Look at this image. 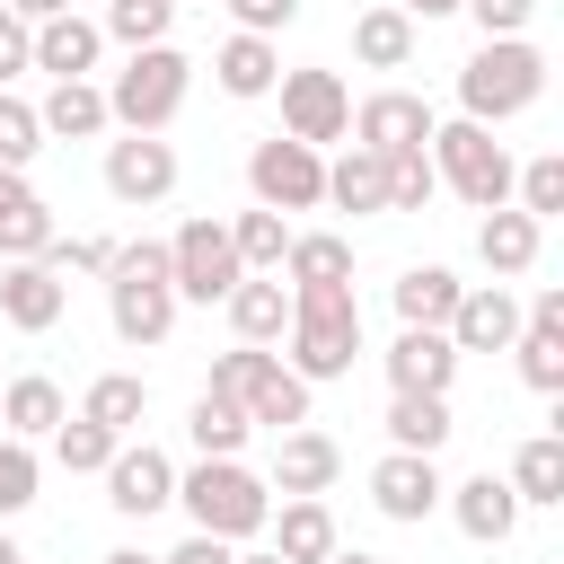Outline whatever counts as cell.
Listing matches in <instances>:
<instances>
[{"label": "cell", "mask_w": 564, "mask_h": 564, "mask_svg": "<svg viewBox=\"0 0 564 564\" xmlns=\"http://www.w3.org/2000/svg\"><path fill=\"white\" fill-rule=\"evenodd\" d=\"M546 97V53L529 35H485L467 62H458V106L467 123H511Z\"/></svg>", "instance_id": "obj_1"}, {"label": "cell", "mask_w": 564, "mask_h": 564, "mask_svg": "<svg viewBox=\"0 0 564 564\" xmlns=\"http://www.w3.org/2000/svg\"><path fill=\"white\" fill-rule=\"evenodd\" d=\"M176 282H167V238H132V247H115V264H106V317H115V335L123 344H167V326H176Z\"/></svg>", "instance_id": "obj_2"}, {"label": "cell", "mask_w": 564, "mask_h": 564, "mask_svg": "<svg viewBox=\"0 0 564 564\" xmlns=\"http://www.w3.org/2000/svg\"><path fill=\"white\" fill-rule=\"evenodd\" d=\"M176 502H185L194 529H212V538H229V546L264 538V520H273V485H264L256 467H238V458H203L194 476H176Z\"/></svg>", "instance_id": "obj_3"}, {"label": "cell", "mask_w": 564, "mask_h": 564, "mask_svg": "<svg viewBox=\"0 0 564 564\" xmlns=\"http://www.w3.org/2000/svg\"><path fill=\"white\" fill-rule=\"evenodd\" d=\"M291 370L317 388V379H344L361 361V300L352 291H291Z\"/></svg>", "instance_id": "obj_4"}, {"label": "cell", "mask_w": 564, "mask_h": 564, "mask_svg": "<svg viewBox=\"0 0 564 564\" xmlns=\"http://www.w3.org/2000/svg\"><path fill=\"white\" fill-rule=\"evenodd\" d=\"M185 88H194V62L176 44H132L123 70H115V88H106V115L123 132H167L176 106H185Z\"/></svg>", "instance_id": "obj_5"}, {"label": "cell", "mask_w": 564, "mask_h": 564, "mask_svg": "<svg viewBox=\"0 0 564 564\" xmlns=\"http://www.w3.org/2000/svg\"><path fill=\"white\" fill-rule=\"evenodd\" d=\"M212 388H220V397H238V405H247V423H273V432L308 423V379H300L282 352H264V344H229V352L212 361Z\"/></svg>", "instance_id": "obj_6"}, {"label": "cell", "mask_w": 564, "mask_h": 564, "mask_svg": "<svg viewBox=\"0 0 564 564\" xmlns=\"http://www.w3.org/2000/svg\"><path fill=\"white\" fill-rule=\"evenodd\" d=\"M432 176L458 194V203H476V212H494V203H511V150L494 141V123H432Z\"/></svg>", "instance_id": "obj_7"}, {"label": "cell", "mask_w": 564, "mask_h": 564, "mask_svg": "<svg viewBox=\"0 0 564 564\" xmlns=\"http://www.w3.org/2000/svg\"><path fill=\"white\" fill-rule=\"evenodd\" d=\"M247 264H238V247H229V220H212V212H194L176 238H167V282H176V300H229V282H238Z\"/></svg>", "instance_id": "obj_8"}, {"label": "cell", "mask_w": 564, "mask_h": 564, "mask_svg": "<svg viewBox=\"0 0 564 564\" xmlns=\"http://www.w3.org/2000/svg\"><path fill=\"white\" fill-rule=\"evenodd\" d=\"M247 185H256L264 212H317V203H326V159H317L308 141L273 132V141L247 150Z\"/></svg>", "instance_id": "obj_9"}, {"label": "cell", "mask_w": 564, "mask_h": 564, "mask_svg": "<svg viewBox=\"0 0 564 564\" xmlns=\"http://www.w3.org/2000/svg\"><path fill=\"white\" fill-rule=\"evenodd\" d=\"M273 88H282V132H291V141H308V150L344 141L352 97H344V79H335V70H282Z\"/></svg>", "instance_id": "obj_10"}, {"label": "cell", "mask_w": 564, "mask_h": 564, "mask_svg": "<svg viewBox=\"0 0 564 564\" xmlns=\"http://www.w3.org/2000/svg\"><path fill=\"white\" fill-rule=\"evenodd\" d=\"M97 476H106V502H115L123 520H150V511L176 502V467H167V449H150V441H115V458H106Z\"/></svg>", "instance_id": "obj_11"}, {"label": "cell", "mask_w": 564, "mask_h": 564, "mask_svg": "<svg viewBox=\"0 0 564 564\" xmlns=\"http://www.w3.org/2000/svg\"><path fill=\"white\" fill-rule=\"evenodd\" d=\"M106 194L115 203H167L176 194V150L159 141V132H123V141H106Z\"/></svg>", "instance_id": "obj_12"}, {"label": "cell", "mask_w": 564, "mask_h": 564, "mask_svg": "<svg viewBox=\"0 0 564 564\" xmlns=\"http://www.w3.org/2000/svg\"><path fill=\"white\" fill-rule=\"evenodd\" d=\"M361 150H414V141H432V106L414 97V88H370L361 106H352V123H344Z\"/></svg>", "instance_id": "obj_13"}, {"label": "cell", "mask_w": 564, "mask_h": 564, "mask_svg": "<svg viewBox=\"0 0 564 564\" xmlns=\"http://www.w3.org/2000/svg\"><path fill=\"white\" fill-rule=\"evenodd\" d=\"M449 379H458V344H449L441 326H397V344H388V388H397V397H449Z\"/></svg>", "instance_id": "obj_14"}, {"label": "cell", "mask_w": 564, "mask_h": 564, "mask_svg": "<svg viewBox=\"0 0 564 564\" xmlns=\"http://www.w3.org/2000/svg\"><path fill=\"white\" fill-rule=\"evenodd\" d=\"M370 502H379L388 520H405V529H414V520H432V511H441V467H432L423 449H388V458L370 467Z\"/></svg>", "instance_id": "obj_15"}, {"label": "cell", "mask_w": 564, "mask_h": 564, "mask_svg": "<svg viewBox=\"0 0 564 564\" xmlns=\"http://www.w3.org/2000/svg\"><path fill=\"white\" fill-rule=\"evenodd\" d=\"M62 308H70V291H62V273H53L44 256H18V264H0V317H9L18 335H44V326H62Z\"/></svg>", "instance_id": "obj_16"}, {"label": "cell", "mask_w": 564, "mask_h": 564, "mask_svg": "<svg viewBox=\"0 0 564 564\" xmlns=\"http://www.w3.org/2000/svg\"><path fill=\"white\" fill-rule=\"evenodd\" d=\"M458 352H502L511 335H520V300H511V282H476V291H458V308H449V326H441Z\"/></svg>", "instance_id": "obj_17"}, {"label": "cell", "mask_w": 564, "mask_h": 564, "mask_svg": "<svg viewBox=\"0 0 564 564\" xmlns=\"http://www.w3.org/2000/svg\"><path fill=\"white\" fill-rule=\"evenodd\" d=\"M335 476H344V449H335L326 432H308V423L273 432V467H264V485H273V494H326Z\"/></svg>", "instance_id": "obj_18"}, {"label": "cell", "mask_w": 564, "mask_h": 564, "mask_svg": "<svg viewBox=\"0 0 564 564\" xmlns=\"http://www.w3.org/2000/svg\"><path fill=\"white\" fill-rule=\"evenodd\" d=\"M441 502H449V520H458L476 546H502V538L520 529V511H529L494 467H485V476H467V485H441Z\"/></svg>", "instance_id": "obj_19"}, {"label": "cell", "mask_w": 564, "mask_h": 564, "mask_svg": "<svg viewBox=\"0 0 564 564\" xmlns=\"http://www.w3.org/2000/svg\"><path fill=\"white\" fill-rule=\"evenodd\" d=\"M538 238H546V220H529L520 203H494V212L476 220V256H485L494 282H520V273L538 264Z\"/></svg>", "instance_id": "obj_20"}, {"label": "cell", "mask_w": 564, "mask_h": 564, "mask_svg": "<svg viewBox=\"0 0 564 564\" xmlns=\"http://www.w3.org/2000/svg\"><path fill=\"white\" fill-rule=\"evenodd\" d=\"M220 308H229L238 344H282V326H291V282H282V273H238Z\"/></svg>", "instance_id": "obj_21"}, {"label": "cell", "mask_w": 564, "mask_h": 564, "mask_svg": "<svg viewBox=\"0 0 564 564\" xmlns=\"http://www.w3.org/2000/svg\"><path fill=\"white\" fill-rule=\"evenodd\" d=\"M44 247H53V212H44V194L26 185V167H0V264L44 256Z\"/></svg>", "instance_id": "obj_22"}, {"label": "cell", "mask_w": 564, "mask_h": 564, "mask_svg": "<svg viewBox=\"0 0 564 564\" xmlns=\"http://www.w3.org/2000/svg\"><path fill=\"white\" fill-rule=\"evenodd\" d=\"M97 53H106V26L79 18V9H62V18L35 26V70H53V79H88Z\"/></svg>", "instance_id": "obj_23"}, {"label": "cell", "mask_w": 564, "mask_h": 564, "mask_svg": "<svg viewBox=\"0 0 564 564\" xmlns=\"http://www.w3.org/2000/svg\"><path fill=\"white\" fill-rule=\"evenodd\" d=\"M273 529V555L282 564H326L335 555V511H326V494H282V520H264Z\"/></svg>", "instance_id": "obj_24"}, {"label": "cell", "mask_w": 564, "mask_h": 564, "mask_svg": "<svg viewBox=\"0 0 564 564\" xmlns=\"http://www.w3.org/2000/svg\"><path fill=\"white\" fill-rule=\"evenodd\" d=\"M352 62H361V70H405V62H414V18H405L397 0L361 9V18H352Z\"/></svg>", "instance_id": "obj_25"}, {"label": "cell", "mask_w": 564, "mask_h": 564, "mask_svg": "<svg viewBox=\"0 0 564 564\" xmlns=\"http://www.w3.org/2000/svg\"><path fill=\"white\" fill-rule=\"evenodd\" d=\"M212 79L229 88V97H273V79H282V53H273V35H229L220 53H212Z\"/></svg>", "instance_id": "obj_26"}, {"label": "cell", "mask_w": 564, "mask_h": 564, "mask_svg": "<svg viewBox=\"0 0 564 564\" xmlns=\"http://www.w3.org/2000/svg\"><path fill=\"white\" fill-rule=\"evenodd\" d=\"M35 123H44L53 141H97L115 115H106V88H97V79H53V97L35 106Z\"/></svg>", "instance_id": "obj_27"}, {"label": "cell", "mask_w": 564, "mask_h": 564, "mask_svg": "<svg viewBox=\"0 0 564 564\" xmlns=\"http://www.w3.org/2000/svg\"><path fill=\"white\" fill-rule=\"evenodd\" d=\"M282 273H291V291H352V247L335 229H308L282 247Z\"/></svg>", "instance_id": "obj_28"}, {"label": "cell", "mask_w": 564, "mask_h": 564, "mask_svg": "<svg viewBox=\"0 0 564 564\" xmlns=\"http://www.w3.org/2000/svg\"><path fill=\"white\" fill-rule=\"evenodd\" d=\"M70 414V397L44 379V370H26V379H9L0 388V432H18V441H53V423Z\"/></svg>", "instance_id": "obj_29"}, {"label": "cell", "mask_w": 564, "mask_h": 564, "mask_svg": "<svg viewBox=\"0 0 564 564\" xmlns=\"http://www.w3.org/2000/svg\"><path fill=\"white\" fill-rule=\"evenodd\" d=\"M458 273L449 264H405L397 273V326H449V308H458Z\"/></svg>", "instance_id": "obj_30"}, {"label": "cell", "mask_w": 564, "mask_h": 564, "mask_svg": "<svg viewBox=\"0 0 564 564\" xmlns=\"http://www.w3.org/2000/svg\"><path fill=\"white\" fill-rule=\"evenodd\" d=\"M326 203H335V212H352V220H361V212H388V167H379V150H361V141H352V150L326 167Z\"/></svg>", "instance_id": "obj_31"}, {"label": "cell", "mask_w": 564, "mask_h": 564, "mask_svg": "<svg viewBox=\"0 0 564 564\" xmlns=\"http://www.w3.org/2000/svg\"><path fill=\"white\" fill-rule=\"evenodd\" d=\"M185 432H194V449H203V458H238L256 423H247V405H238V397L203 388V397H194V414H185Z\"/></svg>", "instance_id": "obj_32"}, {"label": "cell", "mask_w": 564, "mask_h": 564, "mask_svg": "<svg viewBox=\"0 0 564 564\" xmlns=\"http://www.w3.org/2000/svg\"><path fill=\"white\" fill-rule=\"evenodd\" d=\"M441 441H449V397H388V449L441 458Z\"/></svg>", "instance_id": "obj_33"}, {"label": "cell", "mask_w": 564, "mask_h": 564, "mask_svg": "<svg viewBox=\"0 0 564 564\" xmlns=\"http://www.w3.org/2000/svg\"><path fill=\"white\" fill-rule=\"evenodd\" d=\"M520 502H564V441L555 432H538V441H520L511 449V476H502Z\"/></svg>", "instance_id": "obj_34"}, {"label": "cell", "mask_w": 564, "mask_h": 564, "mask_svg": "<svg viewBox=\"0 0 564 564\" xmlns=\"http://www.w3.org/2000/svg\"><path fill=\"white\" fill-rule=\"evenodd\" d=\"M79 414H88V423H106L115 441H132V423L150 414V388H141L132 370H106V379L88 388V405H79Z\"/></svg>", "instance_id": "obj_35"}, {"label": "cell", "mask_w": 564, "mask_h": 564, "mask_svg": "<svg viewBox=\"0 0 564 564\" xmlns=\"http://www.w3.org/2000/svg\"><path fill=\"white\" fill-rule=\"evenodd\" d=\"M229 247H238V264H247V273H282L291 229H282V212H264V203H256V212H238V220H229Z\"/></svg>", "instance_id": "obj_36"}, {"label": "cell", "mask_w": 564, "mask_h": 564, "mask_svg": "<svg viewBox=\"0 0 564 564\" xmlns=\"http://www.w3.org/2000/svg\"><path fill=\"white\" fill-rule=\"evenodd\" d=\"M123 53L132 44H167V26H176V0H106V18H97Z\"/></svg>", "instance_id": "obj_37"}, {"label": "cell", "mask_w": 564, "mask_h": 564, "mask_svg": "<svg viewBox=\"0 0 564 564\" xmlns=\"http://www.w3.org/2000/svg\"><path fill=\"white\" fill-rule=\"evenodd\" d=\"M379 167H388V212H423V203L441 194V176H432V150H423V141H414V150H388Z\"/></svg>", "instance_id": "obj_38"}, {"label": "cell", "mask_w": 564, "mask_h": 564, "mask_svg": "<svg viewBox=\"0 0 564 564\" xmlns=\"http://www.w3.org/2000/svg\"><path fill=\"white\" fill-rule=\"evenodd\" d=\"M53 458H62L70 476H97V467L115 458V432L88 423V414H62V423H53Z\"/></svg>", "instance_id": "obj_39"}, {"label": "cell", "mask_w": 564, "mask_h": 564, "mask_svg": "<svg viewBox=\"0 0 564 564\" xmlns=\"http://www.w3.org/2000/svg\"><path fill=\"white\" fill-rule=\"evenodd\" d=\"M511 194H520V212H529V220L564 212V150H538L529 167H511Z\"/></svg>", "instance_id": "obj_40"}, {"label": "cell", "mask_w": 564, "mask_h": 564, "mask_svg": "<svg viewBox=\"0 0 564 564\" xmlns=\"http://www.w3.org/2000/svg\"><path fill=\"white\" fill-rule=\"evenodd\" d=\"M35 441H18V432H0V520H18L26 502H35Z\"/></svg>", "instance_id": "obj_41"}, {"label": "cell", "mask_w": 564, "mask_h": 564, "mask_svg": "<svg viewBox=\"0 0 564 564\" xmlns=\"http://www.w3.org/2000/svg\"><path fill=\"white\" fill-rule=\"evenodd\" d=\"M35 150H44V123H35V106L0 88V167H26Z\"/></svg>", "instance_id": "obj_42"}, {"label": "cell", "mask_w": 564, "mask_h": 564, "mask_svg": "<svg viewBox=\"0 0 564 564\" xmlns=\"http://www.w3.org/2000/svg\"><path fill=\"white\" fill-rule=\"evenodd\" d=\"M44 264H53V273H106V264H115V238H53Z\"/></svg>", "instance_id": "obj_43"}, {"label": "cell", "mask_w": 564, "mask_h": 564, "mask_svg": "<svg viewBox=\"0 0 564 564\" xmlns=\"http://www.w3.org/2000/svg\"><path fill=\"white\" fill-rule=\"evenodd\" d=\"M485 35H529V18H538V0H458Z\"/></svg>", "instance_id": "obj_44"}, {"label": "cell", "mask_w": 564, "mask_h": 564, "mask_svg": "<svg viewBox=\"0 0 564 564\" xmlns=\"http://www.w3.org/2000/svg\"><path fill=\"white\" fill-rule=\"evenodd\" d=\"M18 70H35V26H26L18 9H0V88H9Z\"/></svg>", "instance_id": "obj_45"}, {"label": "cell", "mask_w": 564, "mask_h": 564, "mask_svg": "<svg viewBox=\"0 0 564 564\" xmlns=\"http://www.w3.org/2000/svg\"><path fill=\"white\" fill-rule=\"evenodd\" d=\"M229 18H238L247 35H282V26L300 18V0H229Z\"/></svg>", "instance_id": "obj_46"}, {"label": "cell", "mask_w": 564, "mask_h": 564, "mask_svg": "<svg viewBox=\"0 0 564 564\" xmlns=\"http://www.w3.org/2000/svg\"><path fill=\"white\" fill-rule=\"evenodd\" d=\"M229 555H238L229 538H212V529H194V538H185L176 555H159V564H229Z\"/></svg>", "instance_id": "obj_47"}, {"label": "cell", "mask_w": 564, "mask_h": 564, "mask_svg": "<svg viewBox=\"0 0 564 564\" xmlns=\"http://www.w3.org/2000/svg\"><path fill=\"white\" fill-rule=\"evenodd\" d=\"M0 9H18V18H26V26H44V18H62V9H70V0H0Z\"/></svg>", "instance_id": "obj_48"}, {"label": "cell", "mask_w": 564, "mask_h": 564, "mask_svg": "<svg viewBox=\"0 0 564 564\" xmlns=\"http://www.w3.org/2000/svg\"><path fill=\"white\" fill-rule=\"evenodd\" d=\"M397 9H405V18H414V26H423V18H449V9H458V0H397Z\"/></svg>", "instance_id": "obj_49"}, {"label": "cell", "mask_w": 564, "mask_h": 564, "mask_svg": "<svg viewBox=\"0 0 564 564\" xmlns=\"http://www.w3.org/2000/svg\"><path fill=\"white\" fill-rule=\"evenodd\" d=\"M97 564H159V555H141V546H115V555H97Z\"/></svg>", "instance_id": "obj_50"}, {"label": "cell", "mask_w": 564, "mask_h": 564, "mask_svg": "<svg viewBox=\"0 0 564 564\" xmlns=\"http://www.w3.org/2000/svg\"><path fill=\"white\" fill-rule=\"evenodd\" d=\"M326 564H379V555H361V546H335V555H326Z\"/></svg>", "instance_id": "obj_51"}, {"label": "cell", "mask_w": 564, "mask_h": 564, "mask_svg": "<svg viewBox=\"0 0 564 564\" xmlns=\"http://www.w3.org/2000/svg\"><path fill=\"white\" fill-rule=\"evenodd\" d=\"M0 564H26V555H18V538H9V529H0Z\"/></svg>", "instance_id": "obj_52"}, {"label": "cell", "mask_w": 564, "mask_h": 564, "mask_svg": "<svg viewBox=\"0 0 564 564\" xmlns=\"http://www.w3.org/2000/svg\"><path fill=\"white\" fill-rule=\"evenodd\" d=\"M229 564H282V555H273V546H264V555H229Z\"/></svg>", "instance_id": "obj_53"}]
</instances>
